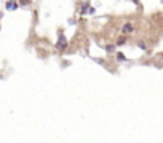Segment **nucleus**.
<instances>
[{
    "instance_id": "nucleus-5",
    "label": "nucleus",
    "mask_w": 163,
    "mask_h": 143,
    "mask_svg": "<svg viewBox=\"0 0 163 143\" xmlns=\"http://www.w3.org/2000/svg\"><path fill=\"white\" fill-rule=\"evenodd\" d=\"M125 43V38H118V45H123Z\"/></svg>"
},
{
    "instance_id": "nucleus-4",
    "label": "nucleus",
    "mask_w": 163,
    "mask_h": 143,
    "mask_svg": "<svg viewBox=\"0 0 163 143\" xmlns=\"http://www.w3.org/2000/svg\"><path fill=\"white\" fill-rule=\"evenodd\" d=\"M117 59H118V60H125V56H123L121 53H118V54H117Z\"/></svg>"
},
{
    "instance_id": "nucleus-3",
    "label": "nucleus",
    "mask_w": 163,
    "mask_h": 143,
    "mask_svg": "<svg viewBox=\"0 0 163 143\" xmlns=\"http://www.w3.org/2000/svg\"><path fill=\"white\" fill-rule=\"evenodd\" d=\"M131 29H133V27H131V24H126V26H123V32H129Z\"/></svg>"
},
{
    "instance_id": "nucleus-1",
    "label": "nucleus",
    "mask_w": 163,
    "mask_h": 143,
    "mask_svg": "<svg viewBox=\"0 0 163 143\" xmlns=\"http://www.w3.org/2000/svg\"><path fill=\"white\" fill-rule=\"evenodd\" d=\"M66 45H67V43H66V37L61 34V35H59V40H58V43H56V48H58V49H64Z\"/></svg>"
},
{
    "instance_id": "nucleus-2",
    "label": "nucleus",
    "mask_w": 163,
    "mask_h": 143,
    "mask_svg": "<svg viewBox=\"0 0 163 143\" xmlns=\"http://www.w3.org/2000/svg\"><path fill=\"white\" fill-rule=\"evenodd\" d=\"M16 7H18V3H16V2H8V3H7V8H8V10H16Z\"/></svg>"
}]
</instances>
